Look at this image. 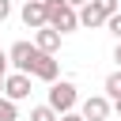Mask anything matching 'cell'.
Returning <instances> with one entry per match:
<instances>
[{
    "label": "cell",
    "mask_w": 121,
    "mask_h": 121,
    "mask_svg": "<svg viewBox=\"0 0 121 121\" xmlns=\"http://www.w3.org/2000/svg\"><path fill=\"white\" fill-rule=\"evenodd\" d=\"M45 26L57 30V34H68V30L79 26V15H76V8H68L64 0H45Z\"/></svg>",
    "instance_id": "6da1fadb"
},
{
    "label": "cell",
    "mask_w": 121,
    "mask_h": 121,
    "mask_svg": "<svg viewBox=\"0 0 121 121\" xmlns=\"http://www.w3.org/2000/svg\"><path fill=\"white\" fill-rule=\"evenodd\" d=\"M76 102H79L76 83L60 79V83H53V87H49V110H53V113H72V106H76Z\"/></svg>",
    "instance_id": "7a4b0ae2"
},
{
    "label": "cell",
    "mask_w": 121,
    "mask_h": 121,
    "mask_svg": "<svg viewBox=\"0 0 121 121\" xmlns=\"http://www.w3.org/2000/svg\"><path fill=\"white\" fill-rule=\"evenodd\" d=\"M38 57H42V53L34 49V42H15V45L8 49V60H11L23 76H30V68H34V60H38Z\"/></svg>",
    "instance_id": "3957f363"
},
{
    "label": "cell",
    "mask_w": 121,
    "mask_h": 121,
    "mask_svg": "<svg viewBox=\"0 0 121 121\" xmlns=\"http://www.w3.org/2000/svg\"><path fill=\"white\" fill-rule=\"evenodd\" d=\"M26 95H30V76H23V72L4 76V98H8V102H19V98H26Z\"/></svg>",
    "instance_id": "277c9868"
},
{
    "label": "cell",
    "mask_w": 121,
    "mask_h": 121,
    "mask_svg": "<svg viewBox=\"0 0 121 121\" xmlns=\"http://www.w3.org/2000/svg\"><path fill=\"white\" fill-rule=\"evenodd\" d=\"M83 121H106L110 117V98H102V95H91L87 102H83V113H79Z\"/></svg>",
    "instance_id": "5b68a950"
},
{
    "label": "cell",
    "mask_w": 121,
    "mask_h": 121,
    "mask_svg": "<svg viewBox=\"0 0 121 121\" xmlns=\"http://www.w3.org/2000/svg\"><path fill=\"white\" fill-rule=\"evenodd\" d=\"M23 23L30 30H42L45 26V0H26L23 4Z\"/></svg>",
    "instance_id": "8992f818"
},
{
    "label": "cell",
    "mask_w": 121,
    "mask_h": 121,
    "mask_svg": "<svg viewBox=\"0 0 121 121\" xmlns=\"http://www.w3.org/2000/svg\"><path fill=\"white\" fill-rule=\"evenodd\" d=\"M76 15H79V26H102V23L110 19V15L102 11V4H98V0H87Z\"/></svg>",
    "instance_id": "52a82bcc"
},
{
    "label": "cell",
    "mask_w": 121,
    "mask_h": 121,
    "mask_svg": "<svg viewBox=\"0 0 121 121\" xmlns=\"http://www.w3.org/2000/svg\"><path fill=\"white\" fill-rule=\"evenodd\" d=\"M34 49H38V53H45V57H53V53L60 49V34H57V30H49V26H42V30L34 34Z\"/></svg>",
    "instance_id": "ba28073f"
},
{
    "label": "cell",
    "mask_w": 121,
    "mask_h": 121,
    "mask_svg": "<svg viewBox=\"0 0 121 121\" xmlns=\"http://www.w3.org/2000/svg\"><path fill=\"white\" fill-rule=\"evenodd\" d=\"M57 72H60V64L53 60V57H38L34 60V68H30V76H38V79H45V83H57Z\"/></svg>",
    "instance_id": "9c48e42d"
},
{
    "label": "cell",
    "mask_w": 121,
    "mask_h": 121,
    "mask_svg": "<svg viewBox=\"0 0 121 121\" xmlns=\"http://www.w3.org/2000/svg\"><path fill=\"white\" fill-rule=\"evenodd\" d=\"M106 95H110L113 102L121 98V72H110V76H106Z\"/></svg>",
    "instance_id": "30bf717a"
},
{
    "label": "cell",
    "mask_w": 121,
    "mask_h": 121,
    "mask_svg": "<svg viewBox=\"0 0 121 121\" xmlns=\"http://www.w3.org/2000/svg\"><path fill=\"white\" fill-rule=\"evenodd\" d=\"M30 121H57V113H53L49 106H34V110H30Z\"/></svg>",
    "instance_id": "8fae6325"
},
{
    "label": "cell",
    "mask_w": 121,
    "mask_h": 121,
    "mask_svg": "<svg viewBox=\"0 0 121 121\" xmlns=\"http://www.w3.org/2000/svg\"><path fill=\"white\" fill-rule=\"evenodd\" d=\"M19 117V110H15V102H8V98H0V121H15Z\"/></svg>",
    "instance_id": "7c38bea8"
},
{
    "label": "cell",
    "mask_w": 121,
    "mask_h": 121,
    "mask_svg": "<svg viewBox=\"0 0 121 121\" xmlns=\"http://www.w3.org/2000/svg\"><path fill=\"white\" fill-rule=\"evenodd\" d=\"M106 26H110V34L121 42V11H117V15H110V19H106Z\"/></svg>",
    "instance_id": "4fadbf2b"
},
{
    "label": "cell",
    "mask_w": 121,
    "mask_h": 121,
    "mask_svg": "<svg viewBox=\"0 0 121 121\" xmlns=\"http://www.w3.org/2000/svg\"><path fill=\"white\" fill-rule=\"evenodd\" d=\"M8 15H11V0H0V23H4Z\"/></svg>",
    "instance_id": "5bb4252c"
},
{
    "label": "cell",
    "mask_w": 121,
    "mask_h": 121,
    "mask_svg": "<svg viewBox=\"0 0 121 121\" xmlns=\"http://www.w3.org/2000/svg\"><path fill=\"white\" fill-rule=\"evenodd\" d=\"M0 76H8V53L0 49Z\"/></svg>",
    "instance_id": "9a60e30c"
},
{
    "label": "cell",
    "mask_w": 121,
    "mask_h": 121,
    "mask_svg": "<svg viewBox=\"0 0 121 121\" xmlns=\"http://www.w3.org/2000/svg\"><path fill=\"white\" fill-rule=\"evenodd\" d=\"M57 121H83V117H79V113H60Z\"/></svg>",
    "instance_id": "2e32d148"
},
{
    "label": "cell",
    "mask_w": 121,
    "mask_h": 121,
    "mask_svg": "<svg viewBox=\"0 0 121 121\" xmlns=\"http://www.w3.org/2000/svg\"><path fill=\"white\" fill-rule=\"evenodd\" d=\"M113 60H117V72H121V42H117V49H113Z\"/></svg>",
    "instance_id": "e0dca14e"
},
{
    "label": "cell",
    "mask_w": 121,
    "mask_h": 121,
    "mask_svg": "<svg viewBox=\"0 0 121 121\" xmlns=\"http://www.w3.org/2000/svg\"><path fill=\"white\" fill-rule=\"evenodd\" d=\"M64 4H68V8H83L87 0H64Z\"/></svg>",
    "instance_id": "ac0fdd59"
},
{
    "label": "cell",
    "mask_w": 121,
    "mask_h": 121,
    "mask_svg": "<svg viewBox=\"0 0 121 121\" xmlns=\"http://www.w3.org/2000/svg\"><path fill=\"white\" fill-rule=\"evenodd\" d=\"M113 110H117V117H121V98H117V102H113Z\"/></svg>",
    "instance_id": "d6986e66"
},
{
    "label": "cell",
    "mask_w": 121,
    "mask_h": 121,
    "mask_svg": "<svg viewBox=\"0 0 121 121\" xmlns=\"http://www.w3.org/2000/svg\"><path fill=\"white\" fill-rule=\"evenodd\" d=\"M0 87H4V76H0Z\"/></svg>",
    "instance_id": "ffe728a7"
},
{
    "label": "cell",
    "mask_w": 121,
    "mask_h": 121,
    "mask_svg": "<svg viewBox=\"0 0 121 121\" xmlns=\"http://www.w3.org/2000/svg\"><path fill=\"white\" fill-rule=\"evenodd\" d=\"M117 121H121V117H117Z\"/></svg>",
    "instance_id": "44dd1931"
}]
</instances>
